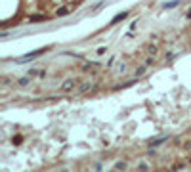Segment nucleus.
I'll return each instance as SVG.
<instances>
[{"label":"nucleus","instance_id":"obj_11","mask_svg":"<svg viewBox=\"0 0 191 172\" xmlns=\"http://www.w3.org/2000/svg\"><path fill=\"white\" fill-rule=\"evenodd\" d=\"M21 142H23V136H13V143L15 145H19Z\"/></svg>","mask_w":191,"mask_h":172},{"label":"nucleus","instance_id":"obj_7","mask_svg":"<svg viewBox=\"0 0 191 172\" xmlns=\"http://www.w3.org/2000/svg\"><path fill=\"white\" fill-rule=\"evenodd\" d=\"M92 67H100V63H94V61H92V63H84V67H82V71H90Z\"/></svg>","mask_w":191,"mask_h":172},{"label":"nucleus","instance_id":"obj_4","mask_svg":"<svg viewBox=\"0 0 191 172\" xmlns=\"http://www.w3.org/2000/svg\"><path fill=\"white\" fill-rule=\"evenodd\" d=\"M90 88H92V80H84L79 88H76V94H86Z\"/></svg>","mask_w":191,"mask_h":172},{"label":"nucleus","instance_id":"obj_13","mask_svg":"<svg viewBox=\"0 0 191 172\" xmlns=\"http://www.w3.org/2000/svg\"><path fill=\"white\" fill-rule=\"evenodd\" d=\"M149 54H151V56H155V54H157V46H149Z\"/></svg>","mask_w":191,"mask_h":172},{"label":"nucleus","instance_id":"obj_9","mask_svg":"<svg viewBox=\"0 0 191 172\" xmlns=\"http://www.w3.org/2000/svg\"><path fill=\"white\" fill-rule=\"evenodd\" d=\"M145 71H147V65H142L140 69H136V77H142V75H143V73H145Z\"/></svg>","mask_w":191,"mask_h":172},{"label":"nucleus","instance_id":"obj_6","mask_svg":"<svg viewBox=\"0 0 191 172\" xmlns=\"http://www.w3.org/2000/svg\"><path fill=\"white\" fill-rule=\"evenodd\" d=\"M178 4H180V0H172V2H166V4H164V8H166V10H172V8H176Z\"/></svg>","mask_w":191,"mask_h":172},{"label":"nucleus","instance_id":"obj_5","mask_svg":"<svg viewBox=\"0 0 191 172\" xmlns=\"http://www.w3.org/2000/svg\"><path fill=\"white\" fill-rule=\"evenodd\" d=\"M128 17V12H121V14H117L115 17L111 19V25H117V23H121L122 19H126Z\"/></svg>","mask_w":191,"mask_h":172},{"label":"nucleus","instance_id":"obj_1","mask_svg":"<svg viewBox=\"0 0 191 172\" xmlns=\"http://www.w3.org/2000/svg\"><path fill=\"white\" fill-rule=\"evenodd\" d=\"M76 84H79V80H76V79H67V80L61 82L59 90L63 92V94H71V92L76 90Z\"/></svg>","mask_w":191,"mask_h":172},{"label":"nucleus","instance_id":"obj_10","mask_svg":"<svg viewBox=\"0 0 191 172\" xmlns=\"http://www.w3.org/2000/svg\"><path fill=\"white\" fill-rule=\"evenodd\" d=\"M164 140H168L166 136H163V138H157V140H151V145H159L161 142H164Z\"/></svg>","mask_w":191,"mask_h":172},{"label":"nucleus","instance_id":"obj_12","mask_svg":"<svg viewBox=\"0 0 191 172\" xmlns=\"http://www.w3.org/2000/svg\"><path fill=\"white\" fill-rule=\"evenodd\" d=\"M96 54H97V56H103V54H107V48H105V46H101V48H100V50H97V52H96Z\"/></svg>","mask_w":191,"mask_h":172},{"label":"nucleus","instance_id":"obj_15","mask_svg":"<svg viewBox=\"0 0 191 172\" xmlns=\"http://www.w3.org/2000/svg\"><path fill=\"white\" fill-rule=\"evenodd\" d=\"M59 172H69V170H67V168H63V170H59Z\"/></svg>","mask_w":191,"mask_h":172},{"label":"nucleus","instance_id":"obj_14","mask_svg":"<svg viewBox=\"0 0 191 172\" xmlns=\"http://www.w3.org/2000/svg\"><path fill=\"white\" fill-rule=\"evenodd\" d=\"M121 168H126V163H118L117 164V170H121Z\"/></svg>","mask_w":191,"mask_h":172},{"label":"nucleus","instance_id":"obj_8","mask_svg":"<svg viewBox=\"0 0 191 172\" xmlns=\"http://www.w3.org/2000/svg\"><path fill=\"white\" fill-rule=\"evenodd\" d=\"M29 82H31V80H29V77H23V79H19V80H17V84H19V86H27Z\"/></svg>","mask_w":191,"mask_h":172},{"label":"nucleus","instance_id":"obj_2","mask_svg":"<svg viewBox=\"0 0 191 172\" xmlns=\"http://www.w3.org/2000/svg\"><path fill=\"white\" fill-rule=\"evenodd\" d=\"M50 50V46L48 48H40V50H34V52H31V54H25L21 57H17V61H27V59H34V57H38V56H42L44 52H48Z\"/></svg>","mask_w":191,"mask_h":172},{"label":"nucleus","instance_id":"obj_3","mask_svg":"<svg viewBox=\"0 0 191 172\" xmlns=\"http://www.w3.org/2000/svg\"><path fill=\"white\" fill-rule=\"evenodd\" d=\"M29 21L31 23H42V21H48V17L42 14H34V15H29Z\"/></svg>","mask_w":191,"mask_h":172}]
</instances>
